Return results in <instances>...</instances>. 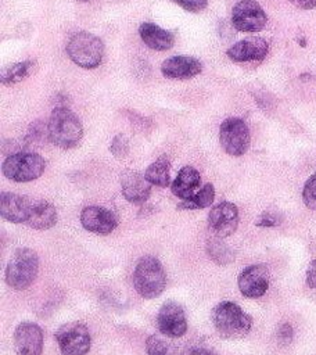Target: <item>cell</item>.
Here are the masks:
<instances>
[{
	"label": "cell",
	"instance_id": "obj_1",
	"mask_svg": "<svg viewBox=\"0 0 316 355\" xmlns=\"http://www.w3.org/2000/svg\"><path fill=\"white\" fill-rule=\"evenodd\" d=\"M47 129L49 140L62 150L76 147L83 136L80 119L65 105H58L51 111Z\"/></svg>",
	"mask_w": 316,
	"mask_h": 355
},
{
	"label": "cell",
	"instance_id": "obj_2",
	"mask_svg": "<svg viewBox=\"0 0 316 355\" xmlns=\"http://www.w3.org/2000/svg\"><path fill=\"white\" fill-rule=\"evenodd\" d=\"M215 330L225 338H241L252 327V318L231 301L216 304L211 312Z\"/></svg>",
	"mask_w": 316,
	"mask_h": 355
},
{
	"label": "cell",
	"instance_id": "obj_3",
	"mask_svg": "<svg viewBox=\"0 0 316 355\" xmlns=\"http://www.w3.org/2000/svg\"><path fill=\"white\" fill-rule=\"evenodd\" d=\"M133 286L143 298L159 297L166 286V275L161 262L151 255L140 258L133 272Z\"/></svg>",
	"mask_w": 316,
	"mask_h": 355
},
{
	"label": "cell",
	"instance_id": "obj_4",
	"mask_svg": "<svg viewBox=\"0 0 316 355\" xmlns=\"http://www.w3.org/2000/svg\"><path fill=\"white\" fill-rule=\"evenodd\" d=\"M39 272V257L28 247L17 248L6 268V283L14 290L28 288Z\"/></svg>",
	"mask_w": 316,
	"mask_h": 355
},
{
	"label": "cell",
	"instance_id": "obj_5",
	"mask_svg": "<svg viewBox=\"0 0 316 355\" xmlns=\"http://www.w3.org/2000/svg\"><path fill=\"white\" fill-rule=\"evenodd\" d=\"M67 54L72 62L85 69L97 68L104 57V44L96 35L80 31L73 33L67 43Z\"/></svg>",
	"mask_w": 316,
	"mask_h": 355
},
{
	"label": "cell",
	"instance_id": "obj_6",
	"mask_svg": "<svg viewBox=\"0 0 316 355\" xmlns=\"http://www.w3.org/2000/svg\"><path fill=\"white\" fill-rule=\"evenodd\" d=\"M46 161L37 153L30 151H19L8 155L3 165V175L14 182H30L40 178L44 172Z\"/></svg>",
	"mask_w": 316,
	"mask_h": 355
},
{
	"label": "cell",
	"instance_id": "obj_7",
	"mask_svg": "<svg viewBox=\"0 0 316 355\" xmlns=\"http://www.w3.org/2000/svg\"><path fill=\"white\" fill-rule=\"evenodd\" d=\"M251 136L247 123L241 118H226L219 128V143L225 153L240 157L247 153Z\"/></svg>",
	"mask_w": 316,
	"mask_h": 355
},
{
	"label": "cell",
	"instance_id": "obj_8",
	"mask_svg": "<svg viewBox=\"0 0 316 355\" xmlns=\"http://www.w3.org/2000/svg\"><path fill=\"white\" fill-rule=\"evenodd\" d=\"M55 338L62 355H86L91 338L89 329L82 322H68L58 327Z\"/></svg>",
	"mask_w": 316,
	"mask_h": 355
},
{
	"label": "cell",
	"instance_id": "obj_9",
	"mask_svg": "<svg viewBox=\"0 0 316 355\" xmlns=\"http://www.w3.org/2000/svg\"><path fill=\"white\" fill-rule=\"evenodd\" d=\"M267 17L255 0H240L231 10V25L240 32H259L265 28Z\"/></svg>",
	"mask_w": 316,
	"mask_h": 355
},
{
	"label": "cell",
	"instance_id": "obj_10",
	"mask_svg": "<svg viewBox=\"0 0 316 355\" xmlns=\"http://www.w3.org/2000/svg\"><path fill=\"white\" fill-rule=\"evenodd\" d=\"M270 284V273L266 265H249L241 270L237 279L240 293L247 298L262 297Z\"/></svg>",
	"mask_w": 316,
	"mask_h": 355
},
{
	"label": "cell",
	"instance_id": "obj_11",
	"mask_svg": "<svg viewBox=\"0 0 316 355\" xmlns=\"http://www.w3.org/2000/svg\"><path fill=\"white\" fill-rule=\"evenodd\" d=\"M157 324L164 336L170 338L182 337L187 331L184 309L175 301H166L158 311Z\"/></svg>",
	"mask_w": 316,
	"mask_h": 355
},
{
	"label": "cell",
	"instance_id": "obj_12",
	"mask_svg": "<svg viewBox=\"0 0 316 355\" xmlns=\"http://www.w3.org/2000/svg\"><path fill=\"white\" fill-rule=\"evenodd\" d=\"M208 225L218 237H229L238 226V209L233 202L222 201L212 207L208 215Z\"/></svg>",
	"mask_w": 316,
	"mask_h": 355
},
{
	"label": "cell",
	"instance_id": "obj_13",
	"mask_svg": "<svg viewBox=\"0 0 316 355\" xmlns=\"http://www.w3.org/2000/svg\"><path fill=\"white\" fill-rule=\"evenodd\" d=\"M14 349L17 355H42L43 331L33 322H22L14 331Z\"/></svg>",
	"mask_w": 316,
	"mask_h": 355
},
{
	"label": "cell",
	"instance_id": "obj_14",
	"mask_svg": "<svg viewBox=\"0 0 316 355\" xmlns=\"http://www.w3.org/2000/svg\"><path fill=\"white\" fill-rule=\"evenodd\" d=\"M80 223L86 230L105 236L116 227L118 220L112 211L98 205H89L82 209Z\"/></svg>",
	"mask_w": 316,
	"mask_h": 355
},
{
	"label": "cell",
	"instance_id": "obj_15",
	"mask_svg": "<svg viewBox=\"0 0 316 355\" xmlns=\"http://www.w3.org/2000/svg\"><path fill=\"white\" fill-rule=\"evenodd\" d=\"M269 51V44L263 37H245L227 49V57L234 62L262 61Z\"/></svg>",
	"mask_w": 316,
	"mask_h": 355
},
{
	"label": "cell",
	"instance_id": "obj_16",
	"mask_svg": "<svg viewBox=\"0 0 316 355\" xmlns=\"http://www.w3.org/2000/svg\"><path fill=\"white\" fill-rule=\"evenodd\" d=\"M121 189L123 197L134 204V205H143L150 194H151V183L146 179L144 175L139 173L137 171L126 169L121 173Z\"/></svg>",
	"mask_w": 316,
	"mask_h": 355
},
{
	"label": "cell",
	"instance_id": "obj_17",
	"mask_svg": "<svg viewBox=\"0 0 316 355\" xmlns=\"http://www.w3.org/2000/svg\"><path fill=\"white\" fill-rule=\"evenodd\" d=\"M32 198L15 193L0 194V214L3 219L12 223H26L30 212Z\"/></svg>",
	"mask_w": 316,
	"mask_h": 355
},
{
	"label": "cell",
	"instance_id": "obj_18",
	"mask_svg": "<svg viewBox=\"0 0 316 355\" xmlns=\"http://www.w3.org/2000/svg\"><path fill=\"white\" fill-rule=\"evenodd\" d=\"M202 71V64L190 55L166 58L161 65V73L168 79H190Z\"/></svg>",
	"mask_w": 316,
	"mask_h": 355
},
{
	"label": "cell",
	"instance_id": "obj_19",
	"mask_svg": "<svg viewBox=\"0 0 316 355\" xmlns=\"http://www.w3.org/2000/svg\"><path fill=\"white\" fill-rule=\"evenodd\" d=\"M139 35L147 47L157 51H166L175 43L172 32L152 22H141V25L139 26Z\"/></svg>",
	"mask_w": 316,
	"mask_h": 355
},
{
	"label": "cell",
	"instance_id": "obj_20",
	"mask_svg": "<svg viewBox=\"0 0 316 355\" xmlns=\"http://www.w3.org/2000/svg\"><path fill=\"white\" fill-rule=\"evenodd\" d=\"M57 219H58V215L51 202L46 200L32 198L30 212L26 220L28 226L37 230H46L53 227L57 223Z\"/></svg>",
	"mask_w": 316,
	"mask_h": 355
},
{
	"label": "cell",
	"instance_id": "obj_21",
	"mask_svg": "<svg viewBox=\"0 0 316 355\" xmlns=\"http://www.w3.org/2000/svg\"><path fill=\"white\" fill-rule=\"evenodd\" d=\"M200 172L195 168L186 165L177 172V176L170 184V190L180 200H186L195 193V190L200 186Z\"/></svg>",
	"mask_w": 316,
	"mask_h": 355
},
{
	"label": "cell",
	"instance_id": "obj_22",
	"mask_svg": "<svg viewBox=\"0 0 316 355\" xmlns=\"http://www.w3.org/2000/svg\"><path fill=\"white\" fill-rule=\"evenodd\" d=\"M146 179L155 186L168 187L172 184L170 182V162L166 155H161L157 158L144 172Z\"/></svg>",
	"mask_w": 316,
	"mask_h": 355
},
{
	"label": "cell",
	"instance_id": "obj_23",
	"mask_svg": "<svg viewBox=\"0 0 316 355\" xmlns=\"http://www.w3.org/2000/svg\"><path fill=\"white\" fill-rule=\"evenodd\" d=\"M35 68H36V62L32 61V60H26V61L11 64V65L3 68L0 80H1V83L4 86L17 85L18 82H21L26 76H29L33 72Z\"/></svg>",
	"mask_w": 316,
	"mask_h": 355
},
{
	"label": "cell",
	"instance_id": "obj_24",
	"mask_svg": "<svg viewBox=\"0 0 316 355\" xmlns=\"http://www.w3.org/2000/svg\"><path fill=\"white\" fill-rule=\"evenodd\" d=\"M213 198H215V189L212 183H207L191 197L180 201L177 204V209H202L209 207L213 202Z\"/></svg>",
	"mask_w": 316,
	"mask_h": 355
},
{
	"label": "cell",
	"instance_id": "obj_25",
	"mask_svg": "<svg viewBox=\"0 0 316 355\" xmlns=\"http://www.w3.org/2000/svg\"><path fill=\"white\" fill-rule=\"evenodd\" d=\"M207 252L209 258L219 265H226L233 262L234 251L222 240V237H211L207 241Z\"/></svg>",
	"mask_w": 316,
	"mask_h": 355
},
{
	"label": "cell",
	"instance_id": "obj_26",
	"mask_svg": "<svg viewBox=\"0 0 316 355\" xmlns=\"http://www.w3.org/2000/svg\"><path fill=\"white\" fill-rule=\"evenodd\" d=\"M146 351L148 355H180L173 344L157 334H152L146 340Z\"/></svg>",
	"mask_w": 316,
	"mask_h": 355
},
{
	"label": "cell",
	"instance_id": "obj_27",
	"mask_svg": "<svg viewBox=\"0 0 316 355\" xmlns=\"http://www.w3.org/2000/svg\"><path fill=\"white\" fill-rule=\"evenodd\" d=\"M46 139H49L47 125L43 121H35L28 129V135L25 139L26 144H40Z\"/></svg>",
	"mask_w": 316,
	"mask_h": 355
},
{
	"label": "cell",
	"instance_id": "obj_28",
	"mask_svg": "<svg viewBox=\"0 0 316 355\" xmlns=\"http://www.w3.org/2000/svg\"><path fill=\"white\" fill-rule=\"evenodd\" d=\"M302 201L309 209H316V172L309 176L302 189Z\"/></svg>",
	"mask_w": 316,
	"mask_h": 355
},
{
	"label": "cell",
	"instance_id": "obj_29",
	"mask_svg": "<svg viewBox=\"0 0 316 355\" xmlns=\"http://www.w3.org/2000/svg\"><path fill=\"white\" fill-rule=\"evenodd\" d=\"M283 222V216L276 211H263L255 219V226L258 227H274Z\"/></svg>",
	"mask_w": 316,
	"mask_h": 355
},
{
	"label": "cell",
	"instance_id": "obj_30",
	"mask_svg": "<svg viewBox=\"0 0 316 355\" xmlns=\"http://www.w3.org/2000/svg\"><path fill=\"white\" fill-rule=\"evenodd\" d=\"M109 150L114 157L116 158H125L129 153V140L123 133L116 135L109 146Z\"/></svg>",
	"mask_w": 316,
	"mask_h": 355
},
{
	"label": "cell",
	"instance_id": "obj_31",
	"mask_svg": "<svg viewBox=\"0 0 316 355\" xmlns=\"http://www.w3.org/2000/svg\"><path fill=\"white\" fill-rule=\"evenodd\" d=\"M176 4H179L182 8L190 12H198L202 11L208 6V0H172Z\"/></svg>",
	"mask_w": 316,
	"mask_h": 355
},
{
	"label": "cell",
	"instance_id": "obj_32",
	"mask_svg": "<svg viewBox=\"0 0 316 355\" xmlns=\"http://www.w3.org/2000/svg\"><path fill=\"white\" fill-rule=\"evenodd\" d=\"M294 337V330L291 327L290 323H283L280 324V327L277 329V340L281 345H287L291 343Z\"/></svg>",
	"mask_w": 316,
	"mask_h": 355
},
{
	"label": "cell",
	"instance_id": "obj_33",
	"mask_svg": "<svg viewBox=\"0 0 316 355\" xmlns=\"http://www.w3.org/2000/svg\"><path fill=\"white\" fill-rule=\"evenodd\" d=\"M306 286L310 288H316V259L310 261L306 269V277H305Z\"/></svg>",
	"mask_w": 316,
	"mask_h": 355
},
{
	"label": "cell",
	"instance_id": "obj_34",
	"mask_svg": "<svg viewBox=\"0 0 316 355\" xmlns=\"http://www.w3.org/2000/svg\"><path fill=\"white\" fill-rule=\"evenodd\" d=\"M190 355H216L215 351L205 344H193L188 347Z\"/></svg>",
	"mask_w": 316,
	"mask_h": 355
},
{
	"label": "cell",
	"instance_id": "obj_35",
	"mask_svg": "<svg viewBox=\"0 0 316 355\" xmlns=\"http://www.w3.org/2000/svg\"><path fill=\"white\" fill-rule=\"evenodd\" d=\"M290 1L301 10H312L316 7V0H290Z\"/></svg>",
	"mask_w": 316,
	"mask_h": 355
},
{
	"label": "cell",
	"instance_id": "obj_36",
	"mask_svg": "<svg viewBox=\"0 0 316 355\" xmlns=\"http://www.w3.org/2000/svg\"><path fill=\"white\" fill-rule=\"evenodd\" d=\"M79 1H90V0H79Z\"/></svg>",
	"mask_w": 316,
	"mask_h": 355
}]
</instances>
